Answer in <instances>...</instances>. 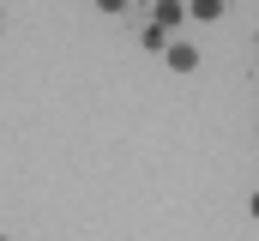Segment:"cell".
Returning a JSON list of instances; mask_svg holds the SVG:
<instances>
[{
	"label": "cell",
	"mask_w": 259,
	"mask_h": 241,
	"mask_svg": "<svg viewBox=\"0 0 259 241\" xmlns=\"http://www.w3.org/2000/svg\"><path fill=\"white\" fill-rule=\"evenodd\" d=\"M145 24H157V30H169V36H175V30L187 24V6H181V0H157V6L145 12Z\"/></svg>",
	"instance_id": "6da1fadb"
},
{
	"label": "cell",
	"mask_w": 259,
	"mask_h": 241,
	"mask_svg": "<svg viewBox=\"0 0 259 241\" xmlns=\"http://www.w3.org/2000/svg\"><path fill=\"white\" fill-rule=\"evenodd\" d=\"M163 60H169V72H199V49H193V43H181V36L163 49Z\"/></svg>",
	"instance_id": "7a4b0ae2"
},
{
	"label": "cell",
	"mask_w": 259,
	"mask_h": 241,
	"mask_svg": "<svg viewBox=\"0 0 259 241\" xmlns=\"http://www.w3.org/2000/svg\"><path fill=\"white\" fill-rule=\"evenodd\" d=\"M223 12H229V0H193V6H187V18H193V24H217Z\"/></svg>",
	"instance_id": "3957f363"
},
{
	"label": "cell",
	"mask_w": 259,
	"mask_h": 241,
	"mask_svg": "<svg viewBox=\"0 0 259 241\" xmlns=\"http://www.w3.org/2000/svg\"><path fill=\"white\" fill-rule=\"evenodd\" d=\"M169 43H175L169 30H157V24H139V49H151V55H163Z\"/></svg>",
	"instance_id": "277c9868"
},
{
	"label": "cell",
	"mask_w": 259,
	"mask_h": 241,
	"mask_svg": "<svg viewBox=\"0 0 259 241\" xmlns=\"http://www.w3.org/2000/svg\"><path fill=\"white\" fill-rule=\"evenodd\" d=\"M247 211H253V217H259V187H253V199H247Z\"/></svg>",
	"instance_id": "5b68a950"
}]
</instances>
